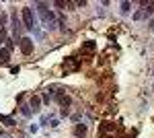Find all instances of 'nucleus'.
I'll use <instances>...</instances> for the list:
<instances>
[{
    "label": "nucleus",
    "instance_id": "f257e3e1",
    "mask_svg": "<svg viewBox=\"0 0 154 138\" xmlns=\"http://www.w3.org/2000/svg\"><path fill=\"white\" fill-rule=\"evenodd\" d=\"M35 6H37V11H39V14H41L43 25L48 27L49 31H54V29H56V14L48 8V4H45V2H37Z\"/></svg>",
    "mask_w": 154,
    "mask_h": 138
},
{
    "label": "nucleus",
    "instance_id": "f03ea898",
    "mask_svg": "<svg viewBox=\"0 0 154 138\" xmlns=\"http://www.w3.org/2000/svg\"><path fill=\"white\" fill-rule=\"evenodd\" d=\"M21 21H23L25 29H37V19L29 6H25L23 11H21Z\"/></svg>",
    "mask_w": 154,
    "mask_h": 138
},
{
    "label": "nucleus",
    "instance_id": "7ed1b4c3",
    "mask_svg": "<svg viewBox=\"0 0 154 138\" xmlns=\"http://www.w3.org/2000/svg\"><path fill=\"white\" fill-rule=\"evenodd\" d=\"M19 46H21V52H23L25 56H29V54L33 52V39H31V37H21Z\"/></svg>",
    "mask_w": 154,
    "mask_h": 138
},
{
    "label": "nucleus",
    "instance_id": "20e7f679",
    "mask_svg": "<svg viewBox=\"0 0 154 138\" xmlns=\"http://www.w3.org/2000/svg\"><path fill=\"white\" fill-rule=\"evenodd\" d=\"M54 93V95H56V99H58V103L62 105V107H70V97H68V95H66V93H62V91H51Z\"/></svg>",
    "mask_w": 154,
    "mask_h": 138
},
{
    "label": "nucleus",
    "instance_id": "39448f33",
    "mask_svg": "<svg viewBox=\"0 0 154 138\" xmlns=\"http://www.w3.org/2000/svg\"><path fill=\"white\" fill-rule=\"evenodd\" d=\"M64 68L66 70H76L78 68V58H74V56L66 58V60H64Z\"/></svg>",
    "mask_w": 154,
    "mask_h": 138
},
{
    "label": "nucleus",
    "instance_id": "423d86ee",
    "mask_svg": "<svg viewBox=\"0 0 154 138\" xmlns=\"http://www.w3.org/2000/svg\"><path fill=\"white\" fill-rule=\"evenodd\" d=\"M11 62V52L6 47H0V66H6Z\"/></svg>",
    "mask_w": 154,
    "mask_h": 138
},
{
    "label": "nucleus",
    "instance_id": "0eeeda50",
    "mask_svg": "<svg viewBox=\"0 0 154 138\" xmlns=\"http://www.w3.org/2000/svg\"><path fill=\"white\" fill-rule=\"evenodd\" d=\"M29 107H31V111H33V114H37V111L41 109V99H39L37 95H33V97H31V101H29Z\"/></svg>",
    "mask_w": 154,
    "mask_h": 138
},
{
    "label": "nucleus",
    "instance_id": "6e6552de",
    "mask_svg": "<svg viewBox=\"0 0 154 138\" xmlns=\"http://www.w3.org/2000/svg\"><path fill=\"white\" fill-rule=\"evenodd\" d=\"M74 136H86V126H82V124H78V126L74 128Z\"/></svg>",
    "mask_w": 154,
    "mask_h": 138
},
{
    "label": "nucleus",
    "instance_id": "1a4fd4ad",
    "mask_svg": "<svg viewBox=\"0 0 154 138\" xmlns=\"http://www.w3.org/2000/svg\"><path fill=\"white\" fill-rule=\"evenodd\" d=\"M0 122H2V124H6V126H14V124H17L11 115H0Z\"/></svg>",
    "mask_w": 154,
    "mask_h": 138
},
{
    "label": "nucleus",
    "instance_id": "9d476101",
    "mask_svg": "<svg viewBox=\"0 0 154 138\" xmlns=\"http://www.w3.org/2000/svg\"><path fill=\"white\" fill-rule=\"evenodd\" d=\"M148 17V12H146V8L144 11H138L136 14H134V21H142V19H146Z\"/></svg>",
    "mask_w": 154,
    "mask_h": 138
},
{
    "label": "nucleus",
    "instance_id": "9b49d317",
    "mask_svg": "<svg viewBox=\"0 0 154 138\" xmlns=\"http://www.w3.org/2000/svg\"><path fill=\"white\" fill-rule=\"evenodd\" d=\"M95 41H91V39H88V41H84L82 43V50H86V52H93V50H95Z\"/></svg>",
    "mask_w": 154,
    "mask_h": 138
},
{
    "label": "nucleus",
    "instance_id": "f8f14e48",
    "mask_svg": "<svg viewBox=\"0 0 154 138\" xmlns=\"http://www.w3.org/2000/svg\"><path fill=\"white\" fill-rule=\"evenodd\" d=\"M58 23H60V29L66 31V19H64V14H60V17H58Z\"/></svg>",
    "mask_w": 154,
    "mask_h": 138
},
{
    "label": "nucleus",
    "instance_id": "ddd939ff",
    "mask_svg": "<svg viewBox=\"0 0 154 138\" xmlns=\"http://www.w3.org/2000/svg\"><path fill=\"white\" fill-rule=\"evenodd\" d=\"M21 114L29 117V115H31V107H29V105H21Z\"/></svg>",
    "mask_w": 154,
    "mask_h": 138
},
{
    "label": "nucleus",
    "instance_id": "4468645a",
    "mask_svg": "<svg viewBox=\"0 0 154 138\" xmlns=\"http://www.w3.org/2000/svg\"><path fill=\"white\" fill-rule=\"evenodd\" d=\"M6 39H8V37H6V29L2 27V29H0V43H2V41H6Z\"/></svg>",
    "mask_w": 154,
    "mask_h": 138
},
{
    "label": "nucleus",
    "instance_id": "2eb2a0df",
    "mask_svg": "<svg viewBox=\"0 0 154 138\" xmlns=\"http://www.w3.org/2000/svg\"><path fill=\"white\" fill-rule=\"evenodd\" d=\"M130 2H121V12H130Z\"/></svg>",
    "mask_w": 154,
    "mask_h": 138
},
{
    "label": "nucleus",
    "instance_id": "dca6fc26",
    "mask_svg": "<svg viewBox=\"0 0 154 138\" xmlns=\"http://www.w3.org/2000/svg\"><path fill=\"white\" fill-rule=\"evenodd\" d=\"M146 6H148V8H146V12H148V14H152V12H154V2H148Z\"/></svg>",
    "mask_w": 154,
    "mask_h": 138
},
{
    "label": "nucleus",
    "instance_id": "f3484780",
    "mask_svg": "<svg viewBox=\"0 0 154 138\" xmlns=\"http://www.w3.org/2000/svg\"><path fill=\"white\" fill-rule=\"evenodd\" d=\"M19 70H21L19 66H12V68H11V74H19Z\"/></svg>",
    "mask_w": 154,
    "mask_h": 138
},
{
    "label": "nucleus",
    "instance_id": "a211bd4d",
    "mask_svg": "<svg viewBox=\"0 0 154 138\" xmlns=\"http://www.w3.org/2000/svg\"><path fill=\"white\" fill-rule=\"evenodd\" d=\"M54 4H56V6H60V8H62V6H66V2H64V0H58V2H54Z\"/></svg>",
    "mask_w": 154,
    "mask_h": 138
},
{
    "label": "nucleus",
    "instance_id": "6ab92c4d",
    "mask_svg": "<svg viewBox=\"0 0 154 138\" xmlns=\"http://www.w3.org/2000/svg\"><path fill=\"white\" fill-rule=\"evenodd\" d=\"M148 27H150V29H154V19L150 21V25H148Z\"/></svg>",
    "mask_w": 154,
    "mask_h": 138
}]
</instances>
